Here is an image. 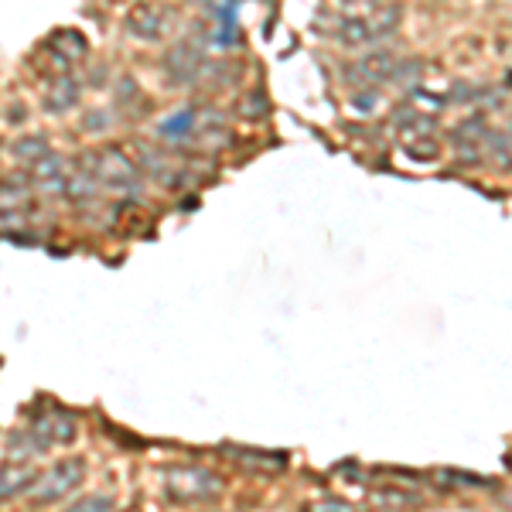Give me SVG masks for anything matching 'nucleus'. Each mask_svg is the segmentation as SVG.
Segmentation results:
<instances>
[{
  "label": "nucleus",
  "instance_id": "obj_1",
  "mask_svg": "<svg viewBox=\"0 0 512 512\" xmlns=\"http://www.w3.org/2000/svg\"><path fill=\"white\" fill-rule=\"evenodd\" d=\"M400 21H403L400 4H379L359 14H345L335 28V38L342 41L345 48H369V45H379L383 38L396 35Z\"/></svg>",
  "mask_w": 512,
  "mask_h": 512
},
{
  "label": "nucleus",
  "instance_id": "obj_2",
  "mask_svg": "<svg viewBox=\"0 0 512 512\" xmlns=\"http://www.w3.org/2000/svg\"><path fill=\"white\" fill-rule=\"evenodd\" d=\"M161 489L178 506H209L222 495V478L198 465H171L161 472Z\"/></svg>",
  "mask_w": 512,
  "mask_h": 512
},
{
  "label": "nucleus",
  "instance_id": "obj_3",
  "mask_svg": "<svg viewBox=\"0 0 512 512\" xmlns=\"http://www.w3.org/2000/svg\"><path fill=\"white\" fill-rule=\"evenodd\" d=\"M86 168L93 171L96 181L103 188H110V192H137L140 188V164L130 158L127 151H120V147H103V151L89 154Z\"/></svg>",
  "mask_w": 512,
  "mask_h": 512
},
{
  "label": "nucleus",
  "instance_id": "obj_4",
  "mask_svg": "<svg viewBox=\"0 0 512 512\" xmlns=\"http://www.w3.org/2000/svg\"><path fill=\"white\" fill-rule=\"evenodd\" d=\"M82 475H86V461L82 458H65L55 461L48 472H41L28 489L31 506H52V502H62L65 495H72L82 485Z\"/></svg>",
  "mask_w": 512,
  "mask_h": 512
},
{
  "label": "nucleus",
  "instance_id": "obj_5",
  "mask_svg": "<svg viewBox=\"0 0 512 512\" xmlns=\"http://www.w3.org/2000/svg\"><path fill=\"white\" fill-rule=\"evenodd\" d=\"M41 55H45L48 65H52V79L76 76V69L86 62V55H89V41L76 28H62V31H52V35L45 38Z\"/></svg>",
  "mask_w": 512,
  "mask_h": 512
},
{
  "label": "nucleus",
  "instance_id": "obj_6",
  "mask_svg": "<svg viewBox=\"0 0 512 512\" xmlns=\"http://www.w3.org/2000/svg\"><path fill=\"white\" fill-rule=\"evenodd\" d=\"M164 69H168V76L175 82H185V86H192V82H202L209 76H216V62L205 59V48L198 45V41H178L175 48L168 52V59H164Z\"/></svg>",
  "mask_w": 512,
  "mask_h": 512
},
{
  "label": "nucleus",
  "instance_id": "obj_7",
  "mask_svg": "<svg viewBox=\"0 0 512 512\" xmlns=\"http://www.w3.org/2000/svg\"><path fill=\"white\" fill-rule=\"evenodd\" d=\"M127 31L134 35L137 41H164L175 31V11L164 4H134L127 14Z\"/></svg>",
  "mask_w": 512,
  "mask_h": 512
},
{
  "label": "nucleus",
  "instance_id": "obj_8",
  "mask_svg": "<svg viewBox=\"0 0 512 512\" xmlns=\"http://www.w3.org/2000/svg\"><path fill=\"white\" fill-rule=\"evenodd\" d=\"M31 434H35V441L41 444V448H59V444H72L79 434V420L69 414V410L62 407H48L41 410V414H35V420H31Z\"/></svg>",
  "mask_w": 512,
  "mask_h": 512
},
{
  "label": "nucleus",
  "instance_id": "obj_9",
  "mask_svg": "<svg viewBox=\"0 0 512 512\" xmlns=\"http://www.w3.org/2000/svg\"><path fill=\"white\" fill-rule=\"evenodd\" d=\"M400 65L403 62H396V55H390V52H373L352 65L349 79L366 82V86H383V82L400 79Z\"/></svg>",
  "mask_w": 512,
  "mask_h": 512
},
{
  "label": "nucleus",
  "instance_id": "obj_10",
  "mask_svg": "<svg viewBox=\"0 0 512 512\" xmlns=\"http://www.w3.org/2000/svg\"><path fill=\"white\" fill-rule=\"evenodd\" d=\"M69 175H72V161H65V158H59V154H48L45 161L41 164H35L31 168V185L38 188L41 195H65V181H69Z\"/></svg>",
  "mask_w": 512,
  "mask_h": 512
},
{
  "label": "nucleus",
  "instance_id": "obj_11",
  "mask_svg": "<svg viewBox=\"0 0 512 512\" xmlns=\"http://www.w3.org/2000/svg\"><path fill=\"white\" fill-rule=\"evenodd\" d=\"M38 478V472L31 468V461H4L0 465V499H14V495H24L31 489V482Z\"/></svg>",
  "mask_w": 512,
  "mask_h": 512
},
{
  "label": "nucleus",
  "instance_id": "obj_12",
  "mask_svg": "<svg viewBox=\"0 0 512 512\" xmlns=\"http://www.w3.org/2000/svg\"><path fill=\"white\" fill-rule=\"evenodd\" d=\"M82 99V86L76 76H59L52 79V86H48L45 93V110L48 113H69L72 106H79Z\"/></svg>",
  "mask_w": 512,
  "mask_h": 512
},
{
  "label": "nucleus",
  "instance_id": "obj_13",
  "mask_svg": "<svg viewBox=\"0 0 512 512\" xmlns=\"http://www.w3.org/2000/svg\"><path fill=\"white\" fill-rule=\"evenodd\" d=\"M198 130V106H185V110L171 113L168 120L158 127V134L164 140H192Z\"/></svg>",
  "mask_w": 512,
  "mask_h": 512
},
{
  "label": "nucleus",
  "instance_id": "obj_14",
  "mask_svg": "<svg viewBox=\"0 0 512 512\" xmlns=\"http://www.w3.org/2000/svg\"><path fill=\"white\" fill-rule=\"evenodd\" d=\"M52 154V147H48V137L41 134H31V137H21L18 144H14V161L21 164V168H35V164H41Z\"/></svg>",
  "mask_w": 512,
  "mask_h": 512
},
{
  "label": "nucleus",
  "instance_id": "obj_15",
  "mask_svg": "<svg viewBox=\"0 0 512 512\" xmlns=\"http://www.w3.org/2000/svg\"><path fill=\"white\" fill-rule=\"evenodd\" d=\"M229 454L239 461V465H246V468H256V472H280V468L287 465V458L284 454H263V451H236V448H229Z\"/></svg>",
  "mask_w": 512,
  "mask_h": 512
},
{
  "label": "nucleus",
  "instance_id": "obj_16",
  "mask_svg": "<svg viewBox=\"0 0 512 512\" xmlns=\"http://www.w3.org/2000/svg\"><path fill=\"white\" fill-rule=\"evenodd\" d=\"M31 178H0V209H14V205H28Z\"/></svg>",
  "mask_w": 512,
  "mask_h": 512
},
{
  "label": "nucleus",
  "instance_id": "obj_17",
  "mask_svg": "<svg viewBox=\"0 0 512 512\" xmlns=\"http://www.w3.org/2000/svg\"><path fill=\"white\" fill-rule=\"evenodd\" d=\"M485 147H489V158L499 164V168H512V130L485 134Z\"/></svg>",
  "mask_w": 512,
  "mask_h": 512
},
{
  "label": "nucleus",
  "instance_id": "obj_18",
  "mask_svg": "<svg viewBox=\"0 0 512 512\" xmlns=\"http://www.w3.org/2000/svg\"><path fill=\"white\" fill-rule=\"evenodd\" d=\"M379 99H383V96H379V86H362V89H355V93L349 96V110L366 117V113L379 110Z\"/></svg>",
  "mask_w": 512,
  "mask_h": 512
},
{
  "label": "nucleus",
  "instance_id": "obj_19",
  "mask_svg": "<svg viewBox=\"0 0 512 512\" xmlns=\"http://www.w3.org/2000/svg\"><path fill=\"white\" fill-rule=\"evenodd\" d=\"M79 127L86 130V134H103V130L113 127V113L110 110H89L86 117L79 120Z\"/></svg>",
  "mask_w": 512,
  "mask_h": 512
},
{
  "label": "nucleus",
  "instance_id": "obj_20",
  "mask_svg": "<svg viewBox=\"0 0 512 512\" xmlns=\"http://www.w3.org/2000/svg\"><path fill=\"white\" fill-rule=\"evenodd\" d=\"M65 512H113V495H86V499L72 502Z\"/></svg>",
  "mask_w": 512,
  "mask_h": 512
},
{
  "label": "nucleus",
  "instance_id": "obj_21",
  "mask_svg": "<svg viewBox=\"0 0 512 512\" xmlns=\"http://www.w3.org/2000/svg\"><path fill=\"white\" fill-rule=\"evenodd\" d=\"M376 499L379 502H390V506H414L417 502V495H407V492H390V489H383V492H376Z\"/></svg>",
  "mask_w": 512,
  "mask_h": 512
},
{
  "label": "nucleus",
  "instance_id": "obj_22",
  "mask_svg": "<svg viewBox=\"0 0 512 512\" xmlns=\"http://www.w3.org/2000/svg\"><path fill=\"white\" fill-rule=\"evenodd\" d=\"M342 11H349V14H355V11H369V7H379L383 0H335Z\"/></svg>",
  "mask_w": 512,
  "mask_h": 512
}]
</instances>
